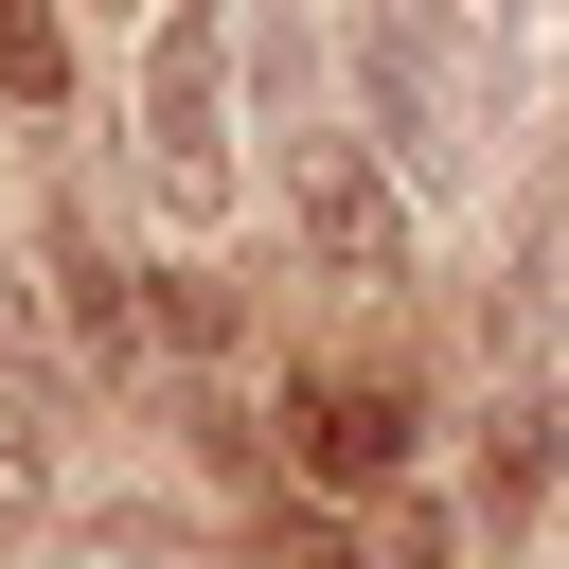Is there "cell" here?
I'll list each match as a JSON object with an SVG mask.
<instances>
[{"mask_svg":"<svg viewBox=\"0 0 569 569\" xmlns=\"http://www.w3.org/2000/svg\"><path fill=\"white\" fill-rule=\"evenodd\" d=\"M284 231L338 302H391L409 284V196H391V142H284Z\"/></svg>","mask_w":569,"mask_h":569,"instance_id":"obj_2","label":"cell"},{"mask_svg":"<svg viewBox=\"0 0 569 569\" xmlns=\"http://www.w3.org/2000/svg\"><path fill=\"white\" fill-rule=\"evenodd\" d=\"M0 338H18V284H0Z\"/></svg>","mask_w":569,"mask_h":569,"instance_id":"obj_12","label":"cell"},{"mask_svg":"<svg viewBox=\"0 0 569 569\" xmlns=\"http://www.w3.org/2000/svg\"><path fill=\"white\" fill-rule=\"evenodd\" d=\"M0 89H18V107H53V89H71V36H53V0H0Z\"/></svg>","mask_w":569,"mask_h":569,"instance_id":"obj_6","label":"cell"},{"mask_svg":"<svg viewBox=\"0 0 569 569\" xmlns=\"http://www.w3.org/2000/svg\"><path fill=\"white\" fill-rule=\"evenodd\" d=\"M53 480V427H36V391H0V498H36Z\"/></svg>","mask_w":569,"mask_h":569,"instance_id":"obj_10","label":"cell"},{"mask_svg":"<svg viewBox=\"0 0 569 569\" xmlns=\"http://www.w3.org/2000/svg\"><path fill=\"white\" fill-rule=\"evenodd\" d=\"M445 551H462V516H445V498H409V516H391V551H373V569H445Z\"/></svg>","mask_w":569,"mask_h":569,"instance_id":"obj_11","label":"cell"},{"mask_svg":"<svg viewBox=\"0 0 569 569\" xmlns=\"http://www.w3.org/2000/svg\"><path fill=\"white\" fill-rule=\"evenodd\" d=\"M53 284H71V338H89V356H107V373H142V356H160V267H142V284H124V267H107V231H89V213H53Z\"/></svg>","mask_w":569,"mask_h":569,"instance_id":"obj_5","label":"cell"},{"mask_svg":"<svg viewBox=\"0 0 569 569\" xmlns=\"http://www.w3.org/2000/svg\"><path fill=\"white\" fill-rule=\"evenodd\" d=\"M142 178L160 213H231V18L213 0H178L142 53Z\"/></svg>","mask_w":569,"mask_h":569,"instance_id":"obj_1","label":"cell"},{"mask_svg":"<svg viewBox=\"0 0 569 569\" xmlns=\"http://www.w3.org/2000/svg\"><path fill=\"white\" fill-rule=\"evenodd\" d=\"M533 480H551V409H498V462H480V498H498V516H533Z\"/></svg>","mask_w":569,"mask_h":569,"instance_id":"obj_7","label":"cell"},{"mask_svg":"<svg viewBox=\"0 0 569 569\" xmlns=\"http://www.w3.org/2000/svg\"><path fill=\"white\" fill-rule=\"evenodd\" d=\"M409 391L391 373H284V445H302V480H409Z\"/></svg>","mask_w":569,"mask_h":569,"instance_id":"obj_4","label":"cell"},{"mask_svg":"<svg viewBox=\"0 0 569 569\" xmlns=\"http://www.w3.org/2000/svg\"><path fill=\"white\" fill-rule=\"evenodd\" d=\"M516 267H533V302H569V160L533 178V231H516Z\"/></svg>","mask_w":569,"mask_h":569,"instance_id":"obj_8","label":"cell"},{"mask_svg":"<svg viewBox=\"0 0 569 569\" xmlns=\"http://www.w3.org/2000/svg\"><path fill=\"white\" fill-rule=\"evenodd\" d=\"M427 18H445V0H373V36H356V89H373V142L445 178V160H462V124H480V71H462Z\"/></svg>","mask_w":569,"mask_h":569,"instance_id":"obj_3","label":"cell"},{"mask_svg":"<svg viewBox=\"0 0 569 569\" xmlns=\"http://www.w3.org/2000/svg\"><path fill=\"white\" fill-rule=\"evenodd\" d=\"M249 569H373V551H356V533H320V516H284V498H267V533H249Z\"/></svg>","mask_w":569,"mask_h":569,"instance_id":"obj_9","label":"cell"}]
</instances>
